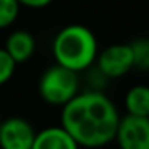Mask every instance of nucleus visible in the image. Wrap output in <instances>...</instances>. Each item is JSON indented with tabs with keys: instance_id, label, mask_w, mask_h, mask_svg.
<instances>
[{
	"instance_id": "obj_1",
	"label": "nucleus",
	"mask_w": 149,
	"mask_h": 149,
	"mask_svg": "<svg viewBox=\"0 0 149 149\" xmlns=\"http://www.w3.org/2000/svg\"><path fill=\"white\" fill-rule=\"evenodd\" d=\"M120 114L100 90L79 91L61 111V127L82 148H103L116 138Z\"/></svg>"
},
{
	"instance_id": "obj_2",
	"label": "nucleus",
	"mask_w": 149,
	"mask_h": 149,
	"mask_svg": "<svg viewBox=\"0 0 149 149\" xmlns=\"http://www.w3.org/2000/svg\"><path fill=\"white\" fill-rule=\"evenodd\" d=\"M52 52L56 64L79 74L95 64L100 50L91 29L82 24H69L55 36Z\"/></svg>"
},
{
	"instance_id": "obj_3",
	"label": "nucleus",
	"mask_w": 149,
	"mask_h": 149,
	"mask_svg": "<svg viewBox=\"0 0 149 149\" xmlns=\"http://www.w3.org/2000/svg\"><path fill=\"white\" fill-rule=\"evenodd\" d=\"M80 88L79 74L59 64H53L43 71L39 79V95L45 103L52 106L68 104Z\"/></svg>"
},
{
	"instance_id": "obj_4",
	"label": "nucleus",
	"mask_w": 149,
	"mask_h": 149,
	"mask_svg": "<svg viewBox=\"0 0 149 149\" xmlns=\"http://www.w3.org/2000/svg\"><path fill=\"white\" fill-rule=\"evenodd\" d=\"M96 69L106 79H120L128 74L133 66V52L130 43H112L98 52Z\"/></svg>"
},
{
	"instance_id": "obj_5",
	"label": "nucleus",
	"mask_w": 149,
	"mask_h": 149,
	"mask_svg": "<svg viewBox=\"0 0 149 149\" xmlns=\"http://www.w3.org/2000/svg\"><path fill=\"white\" fill-rule=\"evenodd\" d=\"M114 141L119 149H149V117H120Z\"/></svg>"
},
{
	"instance_id": "obj_6",
	"label": "nucleus",
	"mask_w": 149,
	"mask_h": 149,
	"mask_svg": "<svg viewBox=\"0 0 149 149\" xmlns=\"http://www.w3.org/2000/svg\"><path fill=\"white\" fill-rule=\"evenodd\" d=\"M36 128L23 117H10L0 123V149H31Z\"/></svg>"
},
{
	"instance_id": "obj_7",
	"label": "nucleus",
	"mask_w": 149,
	"mask_h": 149,
	"mask_svg": "<svg viewBox=\"0 0 149 149\" xmlns=\"http://www.w3.org/2000/svg\"><path fill=\"white\" fill-rule=\"evenodd\" d=\"M80 146L75 139L63 128L61 125L47 127V128L36 132L32 148L31 149H79Z\"/></svg>"
},
{
	"instance_id": "obj_8",
	"label": "nucleus",
	"mask_w": 149,
	"mask_h": 149,
	"mask_svg": "<svg viewBox=\"0 0 149 149\" xmlns=\"http://www.w3.org/2000/svg\"><path fill=\"white\" fill-rule=\"evenodd\" d=\"M5 50L16 64L26 63L36 53V39L31 32L23 29L13 31L5 40Z\"/></svg>"
},
{
	"instance_id": "obj_9",
	"label": "nucleus",
	"mask_w": 149,
	"mask_h": 149,
	"mask_svg": "<svg viewBox=\"0 0 149 149\" xmlns=\"http://www.w3.org/2000/svg\"><path fill=\"white\" fill-rule=\"evenodd\" d=\"M127 114L138 117H149V87L148 85H135L125 95Z\"/></svg>"
},
{
	"instance_id": "obj_10",
	"label": "nucleus",
	"mask_w": 149,
	"mask_h": 149,
	"mask_svg": "<svg viewBox=\"0 0 149 149\" xmlns=\"http://www.w3.org/2000/svg\"><path fill=\"white\" fill-rule=\"evenodd\" d=\"M133 52V66L139 71H149V37H141L130 43Z\"/></svg>"
},
{
	"instance_id": "obj_11",
	"label": "nucleus",
	"mask_w": 149,
	"mask_h": 149,
	"mask_svg": "<svg viewBox=\"0 0 149 149\" xmlns=\"http://www.w3.org/2000/svg\"><path fill=\"white\" fill-rule=\"evenodd\" d=\"M21 5L18 0H0V29L10 27L18 19Z\"/></svg>"
},
{
	"instance_id": "obj_12",
	"label": "nucleus",
	"mask_w": 149,
	"mask_h": 149,
	"mask_svg": "<svg viewBox=\"0 0 149 149\" xmlns=\"http://www.w3.org/2000/svg\"><path fill=\"white\" fill-rule=\"evenodd\" d=\"M16 63L13 61L10 55L7 53L5 48H0V87L5 85L16 71Z\"/></svg>"
},
{
	"instance_id": "obj_13",
	"label": "nucleus",
	"mask_w": 149,
	"mask_h": 149,
	"mask_svg": "<svg viewBox=\"0 0 149 149\" xmlns=\"http://www.w3.org/2000/svg\"><path fill=\"white\" fill-rule=\"evenodd\" d=\"M52 2L53 0H18V3L21 7H27V8H45Z\"/></svg>"
},
{
	"instance_id": "obj_14",
	"label": "nucleus",
	"mask_w": 149,
	"mask_h": 149,
	"mask_svg": "<svg viewBox=\"0 0 149 149\" xmlns=\"http://www.w3.org/2000/svg\"><path fill=\"white\" fill-rule=\"evenodd\" d=\"M0 123H2V119H0Z\"/></svg>"
}]
</instances>
